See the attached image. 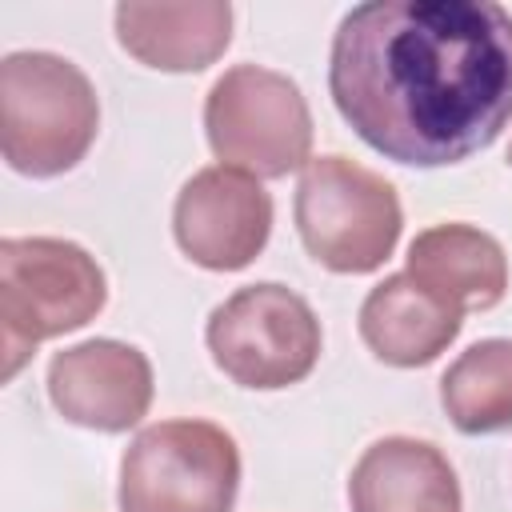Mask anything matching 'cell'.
Returning a JSON list of instances; mask_svg holds the SVG:
<instances>
[{
	"label": "cell",
	"mask_w": 512,
	"mask_h": 512,
	"mask_svg": "<svg viewBox=\"0 0 512 512\" xmlns=\"http://www.w3.org/2000/svg\"><path fill=\"white\" fill-rule=\"evenodd\" d=\"M328 92L372 152L460 164L512 120V16L492 0L356 4L332 36Z\"/></svg>",
	"instance_id": "6da1fadb"
},
{
	"label": "cell",
	"mask_w": 512,
	"mask_h": 512,
	"mask_svg": "<svg viewBox=\"0 0 512 512\" xmlns=\"http://www.w3.org/2000/svg\"><path fill=\"white\" fill-rule=\"evenodd\" d=\"M100 132L92 80L56 52H12L0 64V148L12 172L48 180L76 168Z\"/></svg>",
	"instance_id": "7a4b0ae2"
},
{
	"label": "cell",
	"mask_w": 512,
	"mask_h": 512,
	"mask_svg": "<svg viewBox=\"0 0 512 512\" xmlns=\"http://www.w3.org/2000/svg\"><path fill=\"white\" fill-rule=\"evenodd\" d=\"M108 280L96 256L56 236H8L0 244V348L12 380L40 340L96 320Z\"/></svg>",
	"instance_id": "3957f363"
},
{
	"label": "cell",
	"mask_w": 512,
	"mask_h": 512,
	"mask_svg": "<svg viewBox=\"0 0 512 512\" xmlns=\"http://www.w3.org/2000/svg\"><path fill=\"white\" fill-rule=\"evenodd\" d=\"M400 224V196L380 172L348 156H312L300 168L296 232L328 272H376L392 256Z\"/></svg>",
	"instance_id": "277c9868"
},
{
	"label": "cell",
	"mask_w": 512,
	"mask_h": 512,
	"mask_svg": "<svg viewBox=\"0 0 512 512\" xmlns=\"http://www.w3.org/2000/svg\"><path fill=\"white\" fill-rule=\"evenodd\" d=\"M204 132L224 168L280 180L308 164L312 112L296 80L284 72L236 64L208 88Z\"/></svg>",
	"instance_id": "5b68a950"
},
{
	"label": "cell",
	"mask_w": 512,
	"mask_h": 512,
	"mask_svg": "<svg viewBox=\"0 0 512 512\" xmlns=\"http://www.w3.org/2000/svg\"><path fill=\"white\" fill-rule=\"evenodd\" d=\"M240 448L212 420L148 424L120 460V512H232Z\"/></svg>",
	"instance_id": "8992f818"
},
{
	"label": "cell",
	"mask_w": 512,
	"mask_h": 512,
	"mask_svg": "<svg viewBox=\"0 0 512 512\" xmlns=\"http://www.w3.org/2000/svg\"><path fill=\"white\" fill-rule=\"evenodd\" d=\"M216 368L256 392L300 384L320 360V320L284 284H248L212 308L204 328Z\"/></svg>",
	"instance_id": "52a82bcc"
},
{
	"label": "cell",
	"mask_w": 512,
	"mask_h": 512,
	"mask_svg": "<svg viewBox=\"0 0 512 512\" xmlns=\"http://www.w3.org/2000/svg\"><path fill=\"white\" fill-rule=\"evenodd\" d=\"M172 232L192 264L208 272H240L268 244L272 196L240 168H200L176 196Z\"/></svg>",
	"instance_id": "ba28073f"
},
{
	"label": "cell",
	"mask_w": 512,
	"mask_h": 512,
	"mask_svg": "<svg viewBox=\"0 0 512 512\" xmlns=\"http://www.w3.org/2000/svg\"><path fill=\"white\" fill-rule=\"evenodd\" d=\"M52 408L92 432H128L152 404V364L136 344L84 340L48 364Z\"/></svg>",
	"instance_id": "9c48e42d"
},
{
	"label": "cell",
	"mask_w": 512,
	"mask_h": 512,
	"mask_svg": "<svg viewBox=\"0 0 512 512\" xmlns=\"http://www.w3.org/2000/svg\"><path fill=\"white\" fill-rule=\"evenodd\" d=\"M348 504L352 512H460V484L436 444L388 436L356 460Z\"/></svg>",
	"instance_id": "30bf717a"
},
{
	"label": "cell",
	"mask_w": 512,
	"mask_h": 512,
	"mask_svg": "<svg viewBox=\"0 0 512 512\" xmlns=\"http://www.w3.org/2000/svg\"><path fill=\"white\" fill-rule=\"evenodd\" d=\"M464 328V312L428 292L408 272L380 280L360 304V336L392 368L432 364Z\"/></svg>",
	"instance_id": "8fae6325"
},
{
	"label": "cell",
	"mask_w": 512,
	"mask_h": 512,
	"mask_svg": "<svg viewBox=\"0 0 512 512\" xmlns=\"http://www.w3.org/2000/svg\"><path fill=\"white\" fill-rule=\"evenodd\" d=\"M116 40L128 56L160 72H200L232 44V8L224 0L192 4H120Z\"/></svg>",
	"instance_id": "7c38bea8"
},
{
	"label": "cell",
	"mask_w": 512,
	"mask_h": 512,
	"mask_svg": "<svg viewBox=\"0 0 512 512\" xmlns=\"http://www.w3.org/2000/svg\"><path fill=\"white\" fill-rule=\"evenodd\" d=\"M404 272L460 312H488L508 292V260L500 240L472 224L424 228L408 244Z\"/></svg>",
	"instance_id": "4fadbf2b"
},
{
	"label": "cell",
	"mask_w": 512,
	"mask_h": 512,
	"mask_svg": "<svg viewBox=\"0 0 512 512\" xmlns=\"http://www.w3.org/2000/svg\"><path fill=\"white\" fill-rule=\"evenodd\" d=\"M440 404L468 436L512 428V340L492 336L464 348L440 376Z\"/></svg>",
	"instance_id": "5bb4252c"
},
{
	"label": "cell",
	"mask_w": 512,
	"mask_h": 512,
	"mask_svg": "<svg viewBox=\"0 0 512 512\" xmlns=\"http://www.w3.org/2000/svg\"><path fill=\"white\" fill-rule=\"evenodd\" d=\"M508 164H512V144H508Z\"/></svg>",
	"instance_id": "9a60e30c"
}]
</instances>
